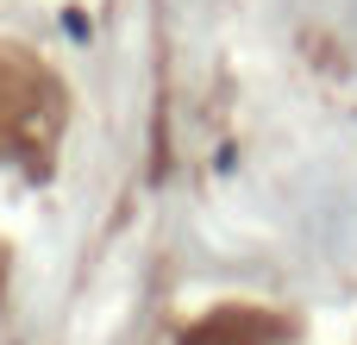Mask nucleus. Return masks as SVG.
I'll use <instances>...</instances> for the list:
<instances>
[{
    "label": "nucleus",
    "mask_w": 357,
    "mask_h": 345,
    "mask_svg": "<svg viewBox=\"0 0 357 345\" xmlns=\"http://www.w3.org/2000/svg\"><path fill=\"white\" fill-rule=\"evenodd\" d=\"M6 277H13V251H6V239H0V295H6Z\"/></svg>",
    "instance_id": "obj_3"
},
{
    "label": "nucleus",
    "mask_w": 357,
    "mask_h": 345,
    "mask_svg": "<svg viewBox=\"0 0 357 345\" xmlns=\"http://www.w3.org/2000/svg\"><path fill=\"white\" fill-rule=\"evenodd\" d=\"M63 132H69L63 75L31 44L0 38V163H19V170L44 176L56 163Z\"/></svg>",
    "instance_id": "obj_1"
},
{
    "label": "nucleus",
    "mask_w": 357,
    "mask_h": 345,
    "mask_svg": "<svg viewBox=\"0 0 357 345\" xmlns=\"http://www.w3.org/2000/svg\"><path fill=\"white\" fill-rule=\"evenodd\" d=\"M282 339H295V321L276 308H213L182 333V345H282Z\"/></svg>",
    "instance_id": "obj_2"
}]
</instances>
